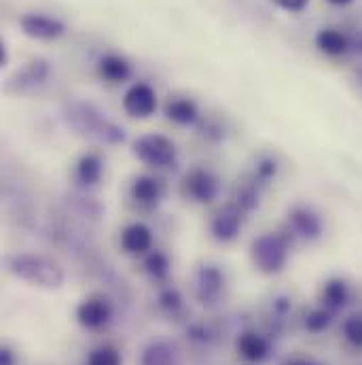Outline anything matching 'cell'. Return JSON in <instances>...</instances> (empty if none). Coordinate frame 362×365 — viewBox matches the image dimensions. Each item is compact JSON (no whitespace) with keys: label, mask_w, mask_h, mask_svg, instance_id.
Listing matches in <instances>:
<instances>
[{"label":"cell","mask_w":362,"mask_h":365,"mask_svg":"<svg viewBox=\"0 0 362 365\" xmlns=\"http://www.w3.org/2000/svg\"><path fill=\"white\" fill-rule=\"evenodd\" d=\"M64 121L75 134L102 147H119L127 140L125 128L110 119L104 110L85 100H68L62 108Z\"/></svg>","instance_id":"cell-1"},{"label":"cell","mask_w":362,"mask_h":365,"mask_svg":"<svg viewBox=\"0 0 362 365\" xmlns=\"http://www.w3.org/2000/svg\"><path fill=\"white\" fill-rule=\"evenodd\" d=\"M6 272L38 289H60L66 280L64 268L41 253H13L4 259Z\"/></svg>","instance_id":"cell-2"},{"label":"cell","mask_w":362,"mask_h":365,"mask_svg":"<svg viewBox=\"0 0 362 365\" xmlns=\"http://www.w3.org/2000/svg\"><path fill=\"white\" fill-rule=\"evenodd\" d=\"M282 230L297 245H318L326 236V215L312 202H294L284 212Z\"/></svg>","instance_id":"cell-3"},{"label":"cell","mask_w":362,"mask_h":365,"mask_svg":"<svg viewBox=\"0 0 362 365\" xmlns=\"http://www.w3.org/2000/svg\"><path fill=\"white\" fill-rule=\"evenodd\" d=\"M292 240L290 236L280 227V230H270V232H261L252 245H250V259L252 266L261 274L284 272V268L290 262V251H292Z\"/></svg>","instance_id":"cell-4"},{"label":"cell","mask_w":362,"mask_h":365,"mask_svg":"<svg viewBox=\"0 0 362 365\" xmlns=\"http://www.w3.org/2000/svg\"><path fill=\"white\" fill-rule=\"evenodd\" d=\"M132 155L149 170L153 173H164L170 170L179 164L181 151L179 145L161 134V132H147L134 138L132 143Z\"/></svg>","instance_id":"cell-5"},{"label":"cell","mask_w":362,"mask_h":365,"mask_svg":"<svg viewBox=\"0 0 362 365\" xmlns=\"http://www.w3.org/2000/svg\"><path fill=\"white\" fill-rule=\"evenodd\" d=\"M179 193L184 202L193 206H212L223 193V179L210 166H191L179 182Z\"/></svg>","instance_id":"cell-6"},{"label":"cell","mask_w":362,"mask_h":365,"mask_svg":"<svg viewBox=\"0 0 362 365\" xmlns=\"http://www.w3.org/2000/svg\"><path fill=\"white\" fill-rule=\"evenodd\" d=\"M248 215L244 210H240L235 204H231L229 200L220 206H216L208 219V232L212 236V240H216L218 245H231L235 242L246 223H248Z\"/></svg>","instance_id":"cell-7"},{"label":"cell","mask_w":362,"mask_h":365,"mask_svg":"<svg viewBox=\"0 0 362 365\" xmlns=\"http://www.w3.org/2000/svg\"><path fill=\"white\" fill-rule=\"evenodd\" d=\"M121 106L132 119H151L159 108V98L155 88H151L147 81H136L125 90Z\"/></svg>","instance_id":"cell-8"},{"label":"cell","mask_w":362,"mask_h":365,"mask_svg":"<svg viewBox=\"0 0 362 365\" xmlns=\"http://www.w3.org/2000/svg\"><path fill=\"white\" fill-rule=\"evenodd\" d=\"M19 28L26 36L34 38V41H58L60 36H64L66 26L62 19L49 15V13H41V11H28L23 15H19Z\"/></svg>","instance_id":"cell-9"},{"label":"cell","mask_w":362,"mask_h":365,"mask_svg":"<svg viewBox=\"0 0 362 365\" xmlns=\"http://www.w3.org/2000/svg\"><path fill=\"white\" fill-rule=\"evenodd\" d=\"M223 289H225V272L220 266L216 264H210V262H203L193 276V291H195V297L201 302V304H216L223 295Z\"/></svg>","instance_id":"cell-10"},{"label":"cell","mask_w":362,"mask_h":365,"mask_svg":"<svg viewBox=\"0 0 362 365\" xmlns=\"http://www.w3.org/2000/svg\"><path fill=\"white\" fill-rule=\"evenodd\" d=\"M127 195L140 208H155L166 197V182L151 173L136 175L127 185Z\"/></svg>","instance_id":"cell-11"},{"label":"cell","mask_w":362,"mask_h":365,"mask_svg":"<svg viewBox=\"0 0 362 365\" xmlns=\"http://www.w3.org/2000/svg\"><path fill=\"white\" fill-rule=\"evenodd\" d=\"M153 245H155V234L151 225H147L144 221H132L119 234L121 251L132 257H144L147 253L153 251Z\"/></svg>","instance_id":"cell-12"},{"label":"cell","mask_w":362,"mask_h":365,"mask_svg":"<svg viewBox=\"0 0 362 365\" xmlns=\"http://www.w3.org/2000/svg\"><path fill=\"white\" fill-rule=\"evenodd\" d=\"M267 189L261 187L252 177H248L246 173L231 185L229 189V202L235 204L240 210H244L248 217H252L261 206H263V197H265Z\"/></svg>","instance_id":"cell-13"},{"label":"cell","mask_w":362,"mask_h":365,"mask_svg":"<svg viewBox=\"0 0 362 365\" xmlns=\"http://www.w3.org/2000/svg\"><path fill=\"white\" fill-rule=\"evenodd\" d=\"M282 170H284V162L275 151H259L250 158L246 175L270 191L273 185L280 181Z\"/></svg>","instance_id":"cell-14"},{"label":"cell","mask_w":362,"mask_h":365,"mask_svg":"<svg viewBox=\"0 0 362 365\" xmlns=\"http://www.w3.org/2000/svg\"><path fill=\"white\" fill-rule=\"evenodd\" d=\"M352 302V284L344 276H331L322 282L318 291V304L333 312L335 317L348 308Z\"/></svg>","instance_id":"cell-15"},{"label":"cell","mask_w":362,"mask_h":365,"mask_svg":"<svg viewBox=\"0 0 362 365\" xmlns=\"http://www.w3.org/2000/svg\"><path fill=\"white\" fill-rule=\"evenodd\" d=\"M106 175V162L102 158V153L97 151H85L77 158V162L73 164V181L77 182V187L81 189H93L97 187Z\"/></svg>","instance_id":"cell-16"},{"label":"cell","mask_w":362,"mask_h":365,"mask_svg":"<svg viewBox=\"0 0 362 365\" xmlns=\"http://www.w3.org/2000/svg\"><path fill=\"white\" fill-rule=\"evenodd\" d=\"M112 319V306L104 295H90L77 306V321L81 327L95 331L110 323Z\"/></svg>","instance_id":"cell-17"},{"label":"cell","mask_w":362,"mask_h":365,"mask_svg":"<svg viewBox=\"0 0 362 365\" xmlns=\"http://www.w3.org/2000/svg\"><path fill=\"white\" fill-rule=\"evenodd\" d=\"M164 115L176 128H195L203 117L197 102L188 96H181V93H174L166 100Z\"/></svg>","instance_id":"cell-18"},{"label":"cell","mask_w":362,"mask_h":365,"mask_svg":"<svg viewBox=\"0 0 362 365\" xmlns=\"http://www.w3.org/2000/svg\"><path fill=\"white\" fill-rule=\"evenodd\" d=\"M49 75H51L49 62L36 58V60H32L30 64H26V66L13 77L11 83L17 86V93H30V91L38 90L41 86H45L47 79H49Z\"/></svg>","instance_id":"cell-19"},{"label":"cell","mask_w":362,"mask_h":365,"mask_svg":"<svg viewBox=\"0 0 362 365\" xmlns=\"http://www.w3.org/2000/svg\"><path fill=\"white\" fill-rule=\"evenodd\" d=\"M235 346H238L240 357L246 359L248 364H261L263 359H267V355H270V351H272L270 340H267L263 334L250 331V329L244 331V334H240Z\"/></svg>","instance_id":"cell-20"},{"label":"cell","mask_w":362,"mask_h":365,"mask_svg":"<svg viewBox=\"0 0 362 365\" xmlns=\"http://www.w3.org/2000/svg\"><path fill=\"white\" fill-rule=\"evenodd\" d=\"M97 75L106 83H125L132 77V64L119 53H106L97 60Z\"/></svg>","instance_id":"cell-21"},{"label":"cell","mask_w":362,"mask_h":365,"mask_svg":"<svg viewBox=\"0 0 362 365\" xmlns=\"http://www.w3.org/2000/svg\"><path fill=\"white\" fill-rule=\"evenodd\" d=\"M316 47L324 56L337 58V56H344L350 49V38L339 28H322L316 34Z\"/></svg>","instance_id":"cell-22"},{"label":"cell","mask_w":362,"mask_h":365,"mask_svg":"<svg viewBox=\"0 0 362 365\" xmlns=\"http://www.w3.org/2000/svg\"><path fill=\"white\" fill-rule=\"evenodd\" d=\"M339 334L352 351H362V310H354L344 317Z\"/></svg>","instance_id":"cell-23"},{"label":"cell","mask_w":362,"mask_h":365,"mask_svg":"<svg viewBox=\"0 0 362 365\" xmlns=\"http://www.w3.org/2000/svg\"><path fill=\"white\" fill-rule=\"evenodd\" d=\"M333 321H335V314L318 304L316 308L307 310V314L303 317V327H305V331H309L314 336H320V334L329 331Z\"/></svg>","instance_id":"cell-24"},{"label":"cell","mask_w":362,"mask_h":365,"mask_svg":"<svg viewBox=\"0 0 362 365\" xmlns=\"http://www.w3.org/2000/svg\"><path fill=\"white\" fill-rule=\"evenodd\" d=\"M140 365H176V357L170 344L166 342H153L144 349Z\"/></svg>","instance_id":"cell-25"},{"label":"cell","mask_w":362,"mask_h":365,"mask_svg":"<svg viewBox=\"0 0 362 365\" xmlns=\"http://www.w3.org/2000/svg\"><path fill=\"white\" fill-rule=\"evenodd\" d=\"M144 272L157 282L166 280L168 274H170V257L164 251L153 249L151 253L144 255Z\"/></svg>","instance_id":"cell-26"},{"label":"cell","mask_w":362,"mask_h":365,"mask_svg":"<svg viewBox=\"0 0 362 365\" xmlns=\"http://www.w3.org/2000/svg\"><path fill=\"white\" fill-rule=\"evenodd\" d=\"M123 359H121V353L110 346V344H104V346H97L93 349L87 357V365H121Z\"/></svg>","instance_id":"cell-27"},{"label":"cell","mask_w":362,"mask_h":365,"mask_svg":"<svg viewBox=\"0 0 362 365\" xmlns=\"http://www.w3.org/2000/svg\"><path fill=\"white\" fill-rule=\"evenodd\" d=\"M159 306L166 310V312H176L182 308V297L176 289H166L161 295H159Z\"/></svg>","instance_id":"cell-28"},{"label":"cell","mask_w":362,"mask_h":365,"mask_svg":"<svg viewBox=\"0 0 362 365\" xmlns=\"http://www.w3.org/2000/svg\"><path fill=\"white\" fill-rule=\"evenodd\" d=\"M272 2L286 13H301L309 4V0H272Z\"/></svg>","instance_id":"cell-29"},{"label":"cell","mask_w":362,"mask_h":365,"mask_svg":"<svg viewBox=\"0 0 362 365\" xmlns=\"http://www.w3.org/2000/svg\"><path fill=\"white\" fill-rule=\"evenodd\" d=\"M0 66H2V68L9 66V47H6L4 41H2V45H0Z\"/></svg>","instance_id":"cell-30"},{"label":"cell","mask_w":362,"mask_h":365,"mask_svg":"<svg viewBox=\"0 0 362 365\" xmlns=\"http://www.w3.org/2000/svg\"><path fill=\"white\" fill-rule=\"evenodd\" d=\"M286 365H316L314 361H309V359H292V361H288Z\"/></svg>","instance_id":"cell-31"},{"label":"cell","mask_w":362,"mask_h":365,"mask_svg":"<svg viewBox=\"0 0 362 365\" xmlns=\"http://www.w3.org/2000/svg\"><path fill=\"white\" fill-rule=\"evenodd\" d=\"M331 4H335V6H346V4H350L352 0H329Z\"/></svg>","instance_id":"cell-32"}]
</instances>
